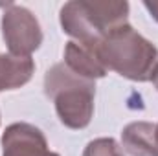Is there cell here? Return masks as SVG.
Instances as JSON below:
<instances>
[{
    "instance_id": "12",
    "label": "cell",
    "mask_w": 158,
    "mask_h": 156,
    "mask_svg": "<svg viewBox=\"0 0 158 156\" xmlns=\"http://www.w3.org/2000/svg\"><path fill=\"white\" fill-rule=\"evenodd\" d=\"M156 142H158V123H156Z\"/></svg>"
},
{
    "instance_id": "1",
    "label": "cell",
    "mask_w": 158,
    "mask_h": 156,
    "mask_svg": "<svg viewBox=\"0 0 158 156\" xmlns=\"http://www.w3.org/2000/svg\"><path fill=\"white\" fill-rule=\"evenodd\" d=\"M96 55L107 70L131 81H151L158 63V50L132 26L125 24L96 46Z\"/></svg>"
},
{
    "instance_id": "5",
    "label": "cell",
    "mask_w": 158,
    "mask_h": 156,
    "mask_svg": "<svg viewBox=\"0 0 158 156\" xmlns=\"http://www.w3.org/2000/svg\"><path fill=\"white\" fill-rule=\"evenodd\" d=\"M2 156H59L52 153L42 130L30 123H13L2 136Z\"/></svg>"
},
{
    "instance_id": "9",
    "label": "cell",
    "mask_w": 158,
    "mask_h": 156,
    "mask_svg": "<svg viewBox=\"0 0 158 156\" xmlns=\"http://www.w3.org/2000/svg\"><path fill=\"white\" fill-rule=\"evenodd\" d=\"M83 156H123V151L112 138H98L92 140L85 151Z\"/></svg>"
},
{
    "instance_id": "7",
    "label": "cell",
    "mask_w": 158,
    "mask_h": 156,
    "mask_svg": "<svg viewBox=\"0 0 158 156\" xmlns=\"http://www.w3.org/2000/svg\"><path fill=\"white\" fill-rule=\"evenodd\" d=\"M64 64L81 77L85 79H99L107 76V68L96 55V50L83 46L76 40H70L64 48Z\"/></svg>"
},
{
    "instance_id": "6",
    "label": "cell",
    "mask_w": 158,
    "mask_h": 156,
    "mask_svg": "<svg viewBox=\"0 0 158 156\" xmlns=\"http://www.w3.org/2000/svg\"><path fill=\"white\" fill-rule=\"evenodd\" d=\"M121 145L131 156H158L156 125L149 121L129 123L121 132Z\"/></svg>"
},
{
    "instance_id": "2",
    "label": "cell",
    "mask_w": 158,
    "mask_h": 156,
    "mask_svg": "<svg viewBox=\"0 0 158 156\" xmlns=\"http://www.w3.org/2000/svg\"><path fill=\"white\" fill-rule=\"evenodd\" d=\"M129 4L127 2H94L74 0L61 9L63 31L74 37L76 42L96 50V46L127 24Z\"/></svg>"
},
{
    "instance_id": "8",
    "label": "cell",
    "mask_w": 158,
    "mask_h": 156,
    "mask_svg": "<svg viewBox=\"0 0 158 156\" xmlns=\"http://www.w3.org/2000/svg\"><path fill=\"white\" fill-rule=\"evenodd\" d=\"M35 72L31 57H15L0 53V92L15 90L26 84Z\"/></svg>"
},
{
    "instance_id": "4",
    "label": "cell",
    "mask_w": 158,
    "mask_h": 156,
    "mask_svg": "<svg viewBox=\"0 0 158 156\" xmlns=\"http://www.w3.org/2000/svg\"><path fill=\"white\" fill-rule=\"evenodd\" d=\"M2 37L7 44L9 55L30 57L42 42L39 20L22 6H9L2 17Z\"/></svg>"
},
{
    "instance_id": "11",
    "label": "cell",
    "mask_w": 158,
    "mask_h": 156,
    "mask_svg": "<svg viewBox=\"0 0 158 156\" xmlns=\"http://www.w3.org/2000/svg\"><path fill=\"white\" fill-rule=\"evenodd\" d=\"M151 81H153V84L156 86V90H158V63H156V66H155V70H153V76H151Z\"/></svg>"
},
{
    "instance_id": "3",
    "label": "cell",
    "mask_w": 158,
    "mask_h": 156,
    "mask_svg": "<svg viewBox=\"0 0 158 156\" xmlns=\"http://www.w3.org/2000/svg\"><path fill=\"white\" fill-rule=\"evenodd\" d=\"M44 92L53 101L64 127L85 129L90 123L96 96L94 81L74 74L64 63H57L44 76Z\"/></svg>"
},
{
    "instance_id": "10",
    "label": "cell",
    "mask_w": 158,
    "mask_h": 156,
    "mask_svg": "<svg viewBox=\"0 0 158 156\" xmlns=\"http://www.w3.org/2000/svg\"><path fill=\"white\" fill-rule=\"evenodd\" d=\"M143 6L147 7V11L151 13V17L158 22V2H145Z\"/></svg>"
}]
</instances>
